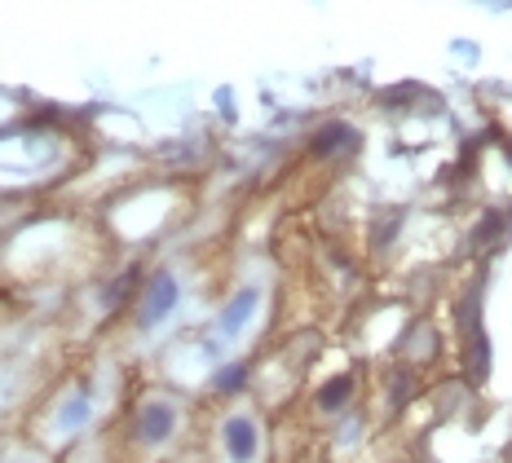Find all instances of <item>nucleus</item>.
Here are the masks:
<instances>
[{"label":"nucleus","mask_w":512,"mask_h":463,"mask_svg":"<svg viewBox=\"0 0 512 463\" xmlns=\"http://www.w3.org/2000/svg\"><path fill=\"white\" fill-rule=\"evenodd\" d=\"M181 305V283L173 274H155L142 292V305H137V327L155 331L159 322H168V314Z\"/></svg>","instance_id":"nucleus-1"},{"label":"nucleus","mask_w":512,"mask_h":463,"mask_svg":"<svg viewBox=\"0 0 512 463\" xmlns=\"http://www.w3.org/2000/svg\"><path fill=\"white\" fill-rule=\"evenodd\" d=\"M221 446H226L230 463H256V455H261V424H256V415H248V411L226 415V424H221Z\"/></svg>","instance_id":"nucleus-2"},{"label":"nucleus","mask_w":512,"mask_h":463,"mask_svg":"<svg viewBox=\"0 0 512 463\" xmlns=\"http://www.w3.org/2000/svg\"><path fill=\"white\" fill-rule=\"evenodd\" d=\"M133 433L142 446H164L168 437L177 433V406L173 402H142L137 406V415H133Z\"/></svg>","instance_id":"nucleus-3"},{"label":"nucleus","mask_w":512,"mask_h":463,"mask_svg":"<svg viewBox=\"0 0 512 463\" xmlns=\"http://www.w3.org/2000/svg\"><path fill=\"white\" fill-rule=\"evenodd\" d=\"M256 309H261V287H252V283H248V287H239V292L226 300V309H221L217 331H221L226 340H234V336H239V331L252 322Z\"/></svg>","instance_id":"nucleus-4"},{"label":"nucleus","mask_w":512,"mask_h":463,"mask_svg":"<svg viewBox=\"0 0 512 463\" xmlns=\"http://www.w3.org/2000/svg\"><path fill=\"white\" fill-rule=\"evenodd\" d=\"M314 155H323V159H336V155H354V150L362 146V137H358V128L354 124H345V120H332V124H323L314 133Z\"/></svg>","instance_id":"nucleus-5"},{"label":"nucleus","mask_w":512,"mask_h":463,"mask_svg":"<svg viewBox=\"0 0 512 463\" xmlns=\"http://www.w3.org/2000/svg\"><path fill=\"white\" fill-rule=\"evenodd\" d=\"M84 419H89V389L71 393L67 402H62V411H58V428H62V433H76Z\"/></svg>","instance_id":"nucleus-6"},{"label":"nucleus","mask_w":512,"mask_h":463,"mask_svg":"<svg viewBox=\"0 0 512 463\" xmlns=\"http://www.w3.org/2000/svg\"><path fill=\"white\" fill-rule=\"evenodd\" d=\"M349 397H354V380H349V375H336V380H327L323 393H318V411H340Z\"/></svg>","instance_id":"nucleus-7"},{"label":"nucleus","mask_w":512,"mask_h":463,"mask_svg":"<svg viewBox=\"0 0 512 463\" xmlns=\"http://www.w3.org/2000/svg\"><path fill=\"white\" fill-rule=\"evenodd\" d=\"M248 375H252L248 362H230V366H221V371L212 375V389H217V393H243Z\"/></svg>","instance_id":"nucleus-8"},{"label":"nucleus","mask_w":512,"mask_h":463,"mask_svg":"<svg viewBox=\"0 0 512 463\" xmlns=\"http://www.w3.org/2000/svg\"><path fill=\"white\" fill-rule=\"evenodd\" d=\"M133 283H137V269H128L120 283H115V292H106V309H120V305H124V296L133 292Z\"/></svg>","instance_id":"nucleus-9"}]
</instances>
